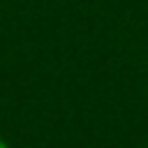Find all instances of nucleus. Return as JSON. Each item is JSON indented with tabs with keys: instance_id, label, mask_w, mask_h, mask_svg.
Instances as JSON below:
<instances>
[{
	"instance_id": "obj_1",
	"label": "nucleus",
	"mask_w": 148,
	"mask_h": 148,
	"mask_svg": "<svg viewBox=\"0 0 148 148\" xmlns=\"http://www.w3.org/2000/svg\"><path fill=\"white\" fill-rule=\"evenodd\" d=\"M0 148H9V143H7V139H5V136H0Z\"/></svg>"
}]
</instances>
